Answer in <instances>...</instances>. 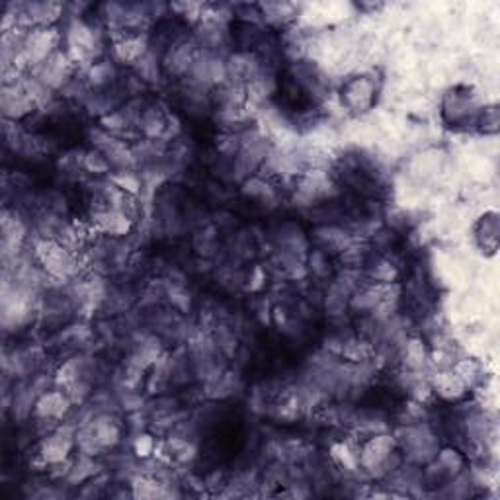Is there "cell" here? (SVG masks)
I'll return each instance as SVG.
<instances>
[{"label": "cell", "mask_w": 500, "mask_h": 500, "mask_svg": "<svg viewBox=\"0 0 500 500\" xmlns=\"http://www.w3.org/2000/svg\"><path fill=\"white\" fill-rule=\"evenodd\" d=\"M373 92L371 84L368 81L350 82L346 88V98L350 106L354 108H366L369 104V94Z\"/></svg>", "instance_id": "cell-2"}, {"label": "cell", "mask_w": 500, "mask_h": 500, "mask_svg": "<svg viewBox=\"0 0 500 500\" xmlns=\"http://www.w3.org/2000/svg\"><path fill=\"white\" fill-rule=\"evenodd\" d=\"M499 215L494 213H487L483 219H481V227H479V241H481V246L485 248V250H490V252H494L497 250V243H499V219H497Z\"/></svg>", "instance_id": "cell-1"}]
</instances>
